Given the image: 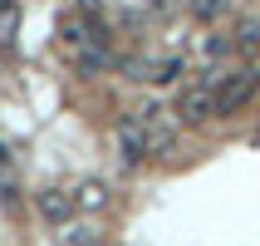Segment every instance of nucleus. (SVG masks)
Wrapping results in <instances>:
<instances>
[{"label": "nucleus", "instance_id": "f8f14e48", "mask_svg": "<svg viewBox=\"0 0 260 246\" xmlns=\"http://www.w3.org/2000/svg\"><path fill=\"white\" fill-rule=\"evenodd\" d=\"M0 162H10V153H5V143H0Z\"/></svg>", "mask_w": 260, "mask_h": 246}, {"label": "nucleus", "instance_id": "0eeeda50", "mask_svg": "<svg viewBox=\"0 0 260 246\" xmlns=\"http://www.w3.org/2000/svg\"><path fill=\"white\" fill-rule=\"evenodd\" d=\"M15 30H20V0H0V49L15 44Z\"/></svg>", "mask_w": 260, "mask_h": 246}, {"label": "nucleus", "instance_id": "f257e3e1", "mask_svg": "<svg viewBox=\"0 0 260 246\" xmlns=\"http://www.w3.org/2000/svg\"><path fill=\"white\" fill-rule=\"evenodd\" d=\"M255 94H260V69H236V74H221V84H216V114H221V118L241 114V108H246Z\"/></svg>", "mask_w": 260, "mask_h": 246}, {"label": "nucleus", "instance_id": "423d86ee", "mask_svg": "<svg viewBox=\"0 0 260 246\" xmlns=\"http://www.w3.org/2000/svg\"><path fill=\"white\" fill-rule=\"evenodd\" d=\"M74 202H79V212H99V207H108V182H99V177L79 182V187H74Z\"/></svg>", "mask_w": 260, "mask_h": 246}, {"label": "nucleus", "instance_id": "39448f33", "mask_svg": "<svg viewBox=\"0 0 260 246\" xmlns=\"http://www.w3.org/2000/svg\"><path fill=\"white\" fill-rule=\"evenodd\" d=\"M35 202H40V217L49 222V227H59V232H64V227H69V217L79 212L74 192H59V187H44L40 197H35Z\"/></svg>", "mask_w": 260, "mask_h": 246}, {"label": "nucleus", "instance_id": "20e7f679", "mask_svg": "<svg viewBox=\"0 0 260 246\" xmlns=\"http://www.w3.org/2000/svg\"><path fill=\"white\" fill-rule=\"evenodd\" d=\"M69 64L84 74V79H99L103 69H113V49H108L103 35H93V40H84L79 49H69Z\"/></svg>", "mask_w": 260, "mask_h": 246}, {"label": "nucleus", "instance_id": "9b49d317", "mask_svg": "<svg viewBox=\"0 0 260 246\" xmlns=\"http://www.w3.org/2000/svg\"><path fill=\"white\" fill-rule=\"evenodd\" d=\"M79 15H88V20H103V0H79Z\"/></svg>", "mask_w": 260, "mask_h": 246}, {"label": "nucleus", "instance_id": "9d476101", "mask_svg": "<svg viewBox=\"0 0 260 246\" xmlns=\"http://www.w3.org/2000/svg\"><path fill=\"white\" fill-rule=\"evenodd\" d=\"M0 202H15V182H10V173H5V162H0Z\"/></svg>", "mask_w": 260, "mask_h": 246}, {"label": "nucleus", "instance_id": "7ed1b4c3", "mask_svg": "<svg viewBox=\"0 0 260 246\" xmlns=\"http://www.w3.org/2000/svg\"><path fill=\"white\" fill-rule=\"evenodd\" d=\"M113 133H118V148H123V162H143L152 153V133H147V123L138 114H123Z\"/></svg>", "mask_w": 260, "mask_h": 246}, {"label": "nucleus", "instance_id": "1a4fd4ad", "mask_svg": "<svg viewBox=\"0 0 260 246\" xmlns=\"http://www.w3.org/2000/svg\"><path fill=\"white\" fill-rule=\"evenodd\" d=\"M221 54H231V40L226 35H211L206 40V59H221Z\"/></svg>", "mask_w": 260, "mask_h": 246}, {"label": "nucleus", "instance_id": "6e6552de", "mask_svg": "<svg viewBox=\"0 0 260 246\" xmlns=\"http://www.w3.org/2000/svg\"><path fill=\"white\" fill-rule=\"evenodd\" d=\"M226 10H231V0H191V15H197L202 25H216Z\"/></svg>", "mask_w": 260, "mask_h": 246}, {"label": "nucleus", "instance_id": "f03ea898", "mask_svg": "<svg viewBox=\"0 0 260 246\" xmlns=\"http://www.w3.org/2000/svg\"><path fill=\"white\" fill-rule=\"evenodd\" d=\"M172 118L177 128H197L206 118H216V84H187L172 103Z\"/></svg>", "mask_w": 260, "mask_h": 246}]
</instances>
